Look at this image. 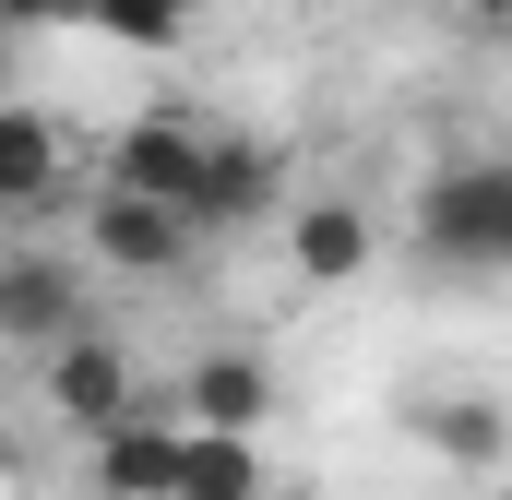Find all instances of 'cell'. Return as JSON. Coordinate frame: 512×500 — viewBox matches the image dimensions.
I'll return each instance as SVG.
<instances>
[{"instance_id": "16", "label": "cell", "mask_w": 512, "mask_h": 500, "mask_svg": "<svg viewBox=\"0 0 512 500\" xmlns=\"http://www.w3.org/2000/svg\"><path fill=\"white\" fill-rule=\"evenodd\" d=\"M191 12H203V0H191Z\"/></svg>"}, {"instance_id": "7", "label": "cell", "mask_w": 512, "mask_h": 500, "mask_svg": "<svg viewBox=\"0 0 512 500\" xmlns=\"http://www.w3.org/2000/svg\"><path fill=\"white\" fill-rule=\"evenodd\" d=\"M179 417H191V429H215V441H262V417H274V370H262L251 346H215V358H191Z\"/></svg>"}, {"instance_id": "15", "label": "cell", "mask_w": 512, "mask_h": 500, "mask_svg": "<svg viewBox=\"0 0 512 500\" xmlns=\"http://www.w3.org/2000/svg\"><path fill=\"white\" fill-rule=\"evenodd\" d=\"M465 24H489V36H512V0H453Z\"/></svg>"}, {"instance_id": "4", "label": "cell", "mask_w": 512, "mask_h": 500, "mask_svg": "<svg viewBox=\"0 0 512 500\" xmlns=\"http://www.w3.org/2000/svg\"><path fill=\"white\" fill-rule=\"evenodd\" d=\"M203 143H215V131H191V120H131L120 143H108V191H131V203H179V215H191Z\"/></svg>"}, {"instance_id": "6", "label": "cell", "mask_w": 512, "mask_h": 500, "mask_svg": "<svg viewBox=\"0 0 512 500\" xmlns=\"http://www.w3.org/2000/svg\"><path fill=\"white\" fill-rule=\"evenodd\" d=\"M84 239L108 250L120 274H179V262L203 250V227H191L179 203H131V191H96V215H84Z\"/></svg>"}, {"instance_id": "3", "label": "cell", "mask_w": 512, "mask_h": 500, "mask_svg": "<svg viewBox=\"0 0 512 500\" xmlns=\"http://www.w3.org/2000/svg\"><path fill=\"white\" fill-rule=\"evenodd\" d=\"M36 370H48V417H72L84 441H108L131 405H143V393H131V346H108V334H72V346H48Z\"/></svg>"}, {"instance_id": "10", "label": "cell", "mask_w": 512, "mask_h": 500, "mask_svg": "<svg viewBox=\"0 0 512 500\" xmlns=\"http://www.w3.org/2000/svg\"><path fill=\"white\" fill-rule=\"evenodd\" d=\"M286 262H298L310 286H358V274L382 262V227H370L358 203H298V215H286Z\"/></svg>"}, {"instance_id": "14", "label": "cell", "mask_w": 512, "mask_h": 500, "mask_svg": "<svg viewBox=\"0 0 512 500\" xmlns=\"http://www.w3.org/2000/svg\"><path fill=\"white\" fill-rule=\"evenodd\" d=\"M84 0H0V24H72Z\"/></svg>"}, {"instance_id": "2", "label": "cell", "mask_w": 512, "mask_h": 500, "mask_svg": "<svg viewBox=\"0 0 512 500\" xmlns=\"http://www.w3.org/2000/svg\"><path fill=\"white\" fill-rule=\"evenodd\" d=\"M72 334H96L84 322V274L60 262V250H0V346H72Z\"/></svg>"}, {"instance_id": "5", "label": "cell", "mask_w": 512, "mask_h": 500, "mask_svg": "<svg viewBox=\"0 0 512 500\" xmlns=\"http://www.w3.org/2000/svg\"><path fill=\"white\" fill-rule=\"evenodd\" d=\"M179 453H191V417L131 405L120 429L96 441V489H108V500H179Z\"/></svg>"}, {"instance_id": "13", "label": "cell", "mask_w": 512, "mask_h": 500, "mask_svg": "<svg viewBox=\"0 0 512 500\" xmlns=\"http://www.w3.org/2000/svg\"><path fill=\"white\" fill-rule=\"evenodd\" d=\"M72 24H96L108 48H143V60H155V48H179V36H191V0H84Z\"/></svg>"}, {"instance_id": "12", "label": "cell", "mask_w": 512, "mask_h": 500, "mask_svg": "<svg viewBox=\"0 0 512 500\" xmlns=\"http://www.w3.org/2000/svg\"><path fill=\"white\" fill-rule=\"evenodd\" d=\"M179 500H262V441H215V429H191V453H179Z\"/></svg>"}, {"instance_id": "1", "label": "cell", "mask_w": 512, "mask_h": 500, "mask_svg": "<svg viewBox=\"0 0 512 500\" xmlns=\"http://www.w3.org/2000/svg\"><path fill=\"white\" fill-rule=\"evenodd\" d=\"M417 250L441 274H512V155H453L417 191Z\"/></svg>"}, {"instance_id": "11", "label": "cell", "mask_w": 512, "mask_h": 500, "mask_svg": "<svg viewBox=\"0 0 512 500\" xmlns=\"http://www.w3.org/2000/svg\"><path fill=\"white\" fill-rule=\"evenodd\" d=\"M60 191V120L48 108H0V215H36Z\"/></svg>"}, {"instance_id": "9", "label": "cell", "mask_w": 512, "mask_h": 500, "mask_svg": "<svg viewBox=\"0 0 512 500\" xmlns=\"http://www.w3.org/2000/svg\"><path fill=\"white\" fill-rule=\"evenodd\" d=\"M262 203H274V143L215 131V143H203V179H191V227H203V239H215V227H251Z\"/></svg>"}, {"instance_id": "8", "label": "cell", "mask_w": 512, "mask_h": 500, "mask_svg": "<svg viewBox=\"0 0 512 500\" xmlns=\"http://www.w3.org/2000/svg\"><path fill=\"white\" fill-rule=\"evenodd\" d=\"M405 429H417V453H441V465H465V477L512 453V405L501 393H417Z\"/></svg>"}]
</instances>
